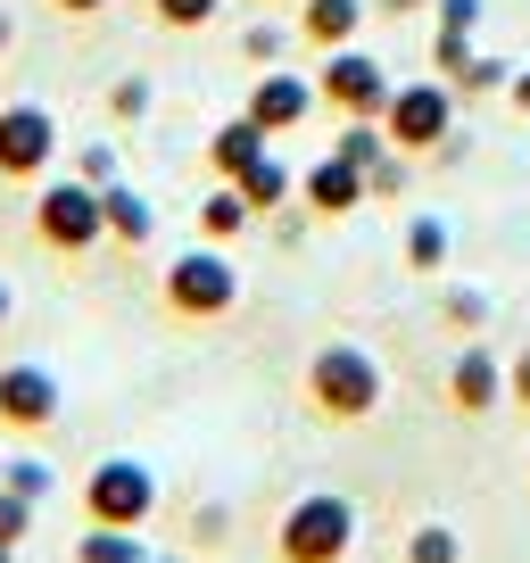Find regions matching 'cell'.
Segmentation results:
<instances>
[{"label": "cell", "mask_w": 530, "mask_h": 563, "mask_svg": "<svg viewBox=\"0 0 530 563\" xmlns=\"http://www.w3.org/2000/svg\"><path fill=\"white\" fill-rule=\"evenodd\" d=\"M307 406H316L323 422H373L382 415V365H373V349H356V340H323L316 356H307Z\"/></svg>", "instance_id": "cell-1"}, {"label": "cell", "mask_w": 530, "mask_h": 563, "mask_svg": "<svg viewBox=\"0 0 530 563\" xmlns=\"http://www.w3.org/2000/svg\"><path fill=\"white\" fill-rule=\"evenodd\" d=\"M158 299H166L175 323H216V316L241 307V265H232L216 241H199V249H183V257H166Z\"/></svg>", "instance_id": "cell-2"}, {"label": "cell", "mask_w": 530, "mask_h": 563, "mask_svg": "<svg viewBox=\"0 0 530 563\" xmlns=\"http://www.w3.org/2000/svg\"><path fill=\"white\" fill-rule=\"evenodd\" d=\"M349 547H356V506L340 489H307L274 522V555L283 563H349Z\"/></svg>", "instance_id": "cell-3"}, {"label": "cell", "mask_w": 530, "mask_h": 563, "mask_svg": "<svg viewBox=\"0 0 530 563\" xmlns=\"http://www.w3.org/2000/svg\"><path fill=\"white\" fill-rule=\"evenodd\" d=\"M456 100L464 91L448 84V75H423V84H398L389 91V108H382V133H389V150H407V158H431L448 133H456Z\"/></svg>", "instance_id": "cell-4"}, {"label": "cell", "mask_w": 530, "mask_h": 563, "mask_svg": "<svg viewBox=\"0 0 530 563\" xmlns=\"http://www.w3.org/2000/svg\"><path fill=\"white\" fill-rule=\"evenodd\" d=\"M158 514V473L142 456H100L84 473V522H108V530H150Z\"/></svg>", "instance_id": "cell-5"}, {"label": "cell", "mask_w": 530, "mask_h": 563, "mask_svg": "<svg viewBox=\"0 0 530 563\" xmlns=\"http://www.w3.org/2000/svg\"><path fill=\"white\" fill-rule=\"evenodd\" d=\"M34 241L58 249V257H84V249H100V241H108L100 191H91V183H75V175L42 183V191H34Z\"/></svg>", "instance_id": "cell-6"}, {"label": "cell", "mask_w": 530, "mask_h": 563, "mask_svg": "<svg viewBox=\"0 0 530 563\" xmlns=\"http://www.w3.org/2000/svg\"><path fill=\"white\" fill-rule=\"evenodd\" d=\"M389 91H398V75L373 51H356V42L349 51H323V67H316V100L332 108V117H382Z\"/></svg>", "instance_id": "cell-7"}, {"label": "cell", "mask_w": 530, "mask_h": 563, "mask_svg": "<svg viewBox=\"0 0 530 563\" xmlns=\"http://www.w3.org/2000/svg\"><path fill=\"white\" fill-rule=\"evenodd\" d=\"M58 415H67V398H58V373L34 365V356H9V365H0V431L42 440V431H58Z\"/></svg>", "instance_id": "cell-8"}, {"label": "cell", "mask_w": 530, "mask_h": 563, "mask_svg": "<svg viewBox=\"0 0 530 563\" xmlns=\"http://www.w3.org/2000/svg\"><path fill=\"white\" fill-rule=\"evenodd\" d=\"M58 158V117L42 100H9L0 108V183H42Z\"/></svg>", "instance_id": "cell-9"}, {"label": "cell", "mask_w": 530, "mask_h": 563, "mask_svg": "<svg viewBox=\"0 0 530 563\" xmlns=\"http://www.w3.org/2000/svg\"><path fill=\"white\" fill-rule=\"evenodd\" d=\"M316 75H299V67H257V84H249V108L241 117H257L265 133L283 141V133H299L307 117H316Z\"/></svg>", "instance_id": "cell-10"}, {"label": "cell", "mask_w": 530, "mask_h": 563, "mask_svg": "<svg viewBox=\"0 0 530 563\" xmlns=\"http://www.w3.org/2000/svg\"><path fill=\"white\" fill-rule=\"evenodd\" d=\"M365 199H373V191H365V166H349L340 150H323V158L299 175V208L323 216V224H332V216H356Z\"/></svg>", "instance_id": "cell-11"}, {"label": "cell", "mask_w": 530, "mask_h": 563, "mask_svg": "<svg viewBox=\"0 0 530 563\" xmlns=\"http://www.w3.org/2000/svg\"><path fill=\"white\" fill-rule=\"evenodd\" d=\"M448 406H456V415H489V406H506V365H497V349H481V340L456 349V365H448Z\"/></svg>", "instance_id": "cell-12"}, {"label": "cell", "mask_w": 530, "mask_h": 563, "mask_svg": "<svg viewBox=\"0 0 530 563\" xmlns=\"http://www.w3.org/2000/svg\"><path fill=\"white\" fill-rule=\"evenodd\" d=\"M473 42H481V0H440V9H431V75L456 84V67L473 58Z\"/></svg>", "instance_id": "cell-13"}, {"label": "cell", "mask_w": 530, "mask_h": 563, "mask_svg": "<svg viewBox=\"0 0 530 563\" xmlns=\"http://www.w3.org/2000/svg\"><path fill=\"white\" fill-rule=\"evenodd\" d=\"M373 0H299V42L307 51H349L356 34H365Z\"/></svg>", "instance_id": "cell-14"}, {"label": "cell", "mask_w": 530, "mask_h": 563, "mask_svg": "<svg viewBox=\"0 0 530 563\" xmlns=\"http://www.w3.org/2000/svg\"><path fill=\"white\" fill-rule=\"evenodd\" d=\"M265 150H274V133H265L257 117H232V124H216V133H208V175L232 183L241 166H257Z\"/></svg>", "instance_id": "cell-15"}, {"label": "cell", "mask_w": 530, "mask_h": 563, "mask_svg": "<svg viewBox=\"0 0 530 563\" xmlns=\"http://www.w3.org/2000/svg\"><path fill=\"white\" fill-rule=\"evenodd\" d=\"M100 216H108V241H117V249H150V232H158V208H150L133 183H108Z\"/></svg>", "instance_id": "cell-16"}, {"label": "cell", "mask_w": 530, "mask_h": 563, "mask_svg": "<svg viewBox=\"0 0 530 563\" xmlns=\"http://www.w3.org/2000/svg\"><path fill=\"white\" fill-rule=\"evenodd\" d=\"M232 191H241V199H249L257 216H283L290 199H299V175H290V166L274 158V150H265L257 166H241V175H232Z\"/></svg>", "instance_id": "cell-17"}, {"label": "cell", "mask_w": 530, "mask_h": 563, "mask_svg": "<svg viewBox=\"0 0 530 563\" xmlns=\"http://www.w3.org/2000/svg\"><path fill=\"white\" fill-rule=\"evenodd\" d=\"M257 224V208H249L241 191H232V183H216L208 199H199V241H216V249H232L241 241V232Z\"/></svg>", "instance_id": "cell-18"}, {"label": "cell", "mask_w": 530, "mask_h": 563, "mask_svg": "<svg viewBox=\"0 0 530 563\" xmlns=\"http://www.w3.org/2000/svg\"><path fill=\"white\" fill-rule=\"evenodd\" d=\"M407 274H448V257H456V232H448V216H407Z\"/></svg>", "instance_id": "cell-19"}, {"label": "cell", "mask_w": 530, "mask_h": 563, "mask_svg": "<svg viewBox=\"0 0 530 563\" xmlns=\"http://www.w3.org/2000/svg\"><path fill=\"white\" fill-rule=\"evenodd\" d=\"M75 563H150V547H142V530H108V522H91L84 539H75Z\"/></svg>", "instance_id": "cell-20"}, {"label": "cell", "mask_w": 530, "mask_h": 563, "mask_svg": "<svg viewBox=\"0 0 530 563\" xmlns=\"http://www.w3.org/2000/svg\"><path fill=\"white\" fill-rule=\"evenodd\" d=\"M398 563H464V530L456 522H415L407 547H398Z\"/></svg>", "instance_id": "cell-21"}, {"label": "cell", "mask_w": 530, "mask_h": 563, "mask_svg": "<svg viewBox=\"0 0 530 563\" xmlns=\"http://www.w3.org/2000/svg\"><path fill=\"white\" fill-rule=\"evenodd\" d=\"M290 34H299V25H274V18H257V25L241 34V58H249V67H283Z\"/></svg>", "instance_id": "cell-22"}, {"label": "cell", "mask_w": 530, "mask_h": 563, "mask_svg": "<svg viewBox=\"0 0 530 563\" xmlns=\"http://www.w3.org/2000/svg\"><path fill=\"white\" fill-rule=\"evenodd\" d=\"M506 84H514V67H506V58H489V51H473V58L456 67V91H464V100H481V91H506Z\"/></svg>", "instance_id": "cell-23"}, {"label": "cell", "mask_w": 530, "mask_h": 563, "mask_svg": "<svg viewBox=\"0 0 530 563\" xmlns=\"http://www.w3.org/2000/svg\"><path fill=\"white\" fill-rule=\"evenodd\" d=\"M150 100H158V91H150V75H117V84H108V117H117V124H142Z\"/></svg>", "instance_id": "cell-24"}, {"label": "cell", "mask_w": 530, "mask_h": 563, "mask_svg": "<svg viewBox=\"0 0 530 563\" xmlns=\"http://www.w3.org/2000/svg\"><path fill=\"white\" fill-rule=\"evenodd\" d=\"M0 489H18V497H34V506H42V497L58 489V473L42 456H18V464H0Z\"/></svg>", "instance_id": "cell-25"}, {"label": "cell", "mask_w": 530, "mask_h": 563, "mask_svg": "<svg viewBox=\"0 0 530 563\" xmlns=\"http://www.w3.org/2000/svg\"><path fill=\"white\" fill-rule=\"evenodd\" d=\"M216 9H224V0H150V18H158L166 34H199Z\"/></svg>", "instance_id": "cell-26"}, {"label": "cell", "mask_w": 530, "mask_h": 563, "mask_svg": "<svg viewBox=\"0 0 530 563\" xmlns=\"http://www.w3.org/2000/svg\"><path fill=\"white\" fill-rule=\"evenodd\" d=\"M407 175H415L407 150H382V158L365 166V191H373V199H398V191H407Z\"/></svg>", "instance_id": "cell-27"}, {"label": "cell", "mask_w": 530, "mask_h": 563, "mask_svg": "<svg viewBox=\"0 0 530 563\" xmlns=\"http://www.w3.org/2000/svg\"><path fill=\"white\" fill-rule=\"evenodd\" d=\"M75 183H91V191H108V183H124V175H117V150H108V141H91V150H75Z\"/></svg>", "instance_id": "cell-28"}, {"label": "cell", "mask_w": 530, "mask_h": 563, "mask_svg": "<svg viewBox=\"0 0 530 563\" xmlns=\"http://www.w3.org/2000/svg\"><path fill=\"white\" fill-rule=\"evenodd\" d=\"M440 316L456 323V332H481V323H489V299H481V290H440Z\"/></svg>", "instance_id": "cell-29"}, {"label": "cell", "mask_w": 530, "mask_h": 563, "mask_svg": "<svg viewBox=\"0 0 530 563\" xmlns=\"http://www.w3.org/2000/svg\"><path fill=\"white\" fill-rule=\"evenodd\" d=\"M25 530H34V497L0 489V547H25Z\"/></svg>", "instance_id": "cell-30"}, {"label": "cell", "mask_w": 530, "mask_h": 563, "mask_svg": "<svg viewBox=\"0 0 530 563\" xmlns=\"http://www.w3.org/2000/svg\"><path fill=\"white\" fill-rule=\"evenodd\" d=\"M506 398H514V406H530V349L506 365Z\"/></svg>", "instance_id": "cell-31"}, {"label": "cell", "mask_w": 530, "mask_h": 563, "mask_svg": "<svg viewBox=\"0 0 530 563\" xmlns=\"http://www.w3.org/2000/svg\"><path fill=\"white\" fill-rule=\"evenodd\" d=\"M382 18H423V9H440V0H373Z\"/></svg>", "instance_id": "cell-32"}, {"label": "cell", "mask_w": 530, "mask_h": 563, "mask_svg": "<svg viewBox=\"0 0 530 563\" xmlns=\"http://www.w3.org/2000/svg\"><path fill=\"white\" fill-rule=\"evenodd\" d=\"M51 9H58V18H100L108 0H51Z\"/></svg>", "instance_id": "cell-33"}, {"label": "cell", "mask_w": 530, "mask_h": 563, "mask_svg": "<svg viewBox=\"0 0 530 563\" xmlns=\"http://www.w3.org/2000/svg\"><path fill=\"white\" fill-rule=\"evenodd\" d=\"M506 100H514V108H522V117H530V67H514V84H506Z\"/></svg>", "instance_id": "cell-34"}, {"label": "cell", "mask_w": 530, "mask_h": 563, "mask_svg": "<svg viewBox=\"0 0 530 563\" xmlns=\"http://www.w3.org/2000/svg\"><path fill=\"white\" fill-rule=\"evenodd\" d=\"M9 316H18V290H9V282H0V332H9Z\"/></svg>", "instance_id": "cell-35"}, {"label": "cell", "mask_w": 530, "mask_h": 563, "mask_svg": "<svg viewBox=\"0 0 530 563\" xmlns=\"http://www.w3.org/2000/svg\"><path fill=\"white\" fill-rule=\"evenodd\" d=\"M9 42H18V18H9V9H0V58H9Z\"/></svg>", "instance_id": "cell-36"}, {"label": "cell", "mask_w": 530, "mask_h": 563, "mask_svg": "<svg viewBox=\"0 0 530 563\" xmlns=\"http://www.w3.org/2000/svg\"><path fill=\"white\" fill-rule=\"evenodd\" d=\"M0 563H18V547H0Z\"/></svg>", "instance_id": "cell-37"}, {"label": "cell", "mask_w": 530, "mask_h": 563, "mask_svg": "<svg viewBox=\"0 0 530 563\" xmlns=\"http://www.w3.org/2000/svg\"><path fill=\"white\" fill-rule=\"evenodd\" d=\"M150 563H183V555H150Z\"/></svg>", "instance_id": "cell-38"}, {"label": "cell", "mask_w": 530, "mask_h": 563, "mask_svg": "<svg viewBox=\"0 0 530 563\" xmlns=\"http://www.w3.org/2000/svg\"><path fill=\"white\" fill-rule=\"evenodd\" d=\"M265 9H274V0H265Z\"/></svg>", "instance_id": "cell-39"}]
</instances>
